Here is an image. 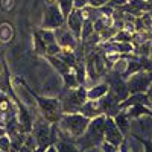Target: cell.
<instances>
[{"label":"cell","instance_id":"cell-1","mask_svg":"<svg viewBox=\"0 0 152 152\" xmlns=\"http://www.w3.org/2000/svg\"><path fill=\"white\" fill-rule=\"evenodd\" d=\"M90 125V119L82 116L81 113H70V114H62L58 126L59 129H62L64 132H67L70 137H73L75 140L79 138L88 128Z\"/></svg>","mask_w":152,"mask_h":152},{"label":"cell","instance_id":"cell-2","mask_svg":"<svg viewBox=\"0 0 152 152\" xmlns=\"http://www.w3.org/2000/svg\"><path fill=\"white\" fill-rule=\"evenodd\" d=\"M62 114L79 113L81 107L87 102V87L79 85L76 88H67V91L59 97Z\"/></svg>","mask_w":152,"mask_h":152},{"label":"cell","instance_id":"cell-3","mask_svg":"<svg viewBox=\"0 0 152 152\" xmlns=\"http://www.w3.org/2000/svg\"><path fill=\"white\" fill-rule=\"evenodd\" d=\"M38 107L41 110L43 119H46L50 123H58L61 116H62V108H61V100L59 99H50V97H40L35 96Z\"/></svg>","mask_w":152,"mask_h":152},{"label":"cell","instance_id":"cell-4","mask_svg":"<svg viewBox=\"0 0 152 152\" xmlns=\"http://www.w3.org/2000/svg\"><path fill=\"white\" fill-rule=\"evenodd\" d=\"M126 85H128V90L131 94L134 93H146L149 90V87L152 85V72H138L134 73L132 76H129L128 81H126Z\"/></svg>","mask_w":152,"mask_h":152},{"label":"cell","instance_id":"cell-5","mask_svg":"<svg viewBox=\"0 0 152 152\" xmlns=\"http://www.w3.org/2000/svg\"><path fill=\"white\" fill-rule=\"evenodd\" d=\"M66 24V17L62 15V12L56 3L47 5L44 9V17H43V29H58Z\"/></svg>","mask_w":152,"mask_h":152},{"label":"cell","instance_id":"cell-6","mask_svg":"<svg viewBox=\"0 0 152 152\" xmlns=\"http://www.w3.org/2000/svg\"><path fill=\"white\" fill-rule=\"evenodd\" d=\"M35 140L38 143V146H50L52 143V123L47 122L46 119L38 120L34 123L32 126V132H31Z\"/></svg>","mask_w":152,"mask_h":152},{"label":"cell","instance_id":"cell-7","mask_svg":"<svg viewBox=\"0 0 152 152\" xmlns=\"http://www.w3.org/2000/svg\"><path fill=\"white\" fill-rule=\"evenodd\" d=\"M55 38H56V43L62 47V50H69V52H75L78 49V46L81 44V41L67 28V24L55 29Z\"/></svg>","mask_w":152,"mask_h":152},{"label":"cell","instance_id":"cell-8","mask_svg":"<svg viewBox=\"0 0 152 152\" xmlns=\"http://www.w3.org/2000/svg\"><path fill=\"white\" fill-rule=\"evenodd\" d=\"M105 82L110 85V90L117 96V99L120 100V102L131 94L129 90H128V85H126V81L116 72H111V75H107Z\"/></svg>","mask_w":152,"mask_h":152},{"label":"cell","instance_id":"cell-9","mask_svg":"<svg viewBox=\"0 0 152 152\" xmlns=\"http://www.w3.org/2000/svg\"><path fill=\"white\" fill-rule=\"evenodd\" d=\"M104 138L105 142L113 145V146H120L125 140V135L120 132V129L117 128L116 122H114L113 117H107V122H105V131H104Z\"/></svg>","mask_w":152,"mask_h":152},{"label":"cell","instance_id":"cell-10","mask_svg":"<svg viewBox=\"0 0 152 152\" xmlns=\"http://www.w3.org/2000/svg\"><path fill=\"white\" fill-rule=\"evenodd\" d=\"M99 104H100V108H102V111H104V114L107 117H116L117 114L122 111L120 107H119L120 100L117 99V96L114 94L111 90L104 97L99 99Z\"/></svg>","mask_w":152,"mask_h":152},{"label":"cell","instance_id":"cell-11","mask_svg":"<svg viewBox=\"0 0 152 152\" xmlns=\"http://www.w3.org/2000/svg\"><path fill=\"white\" fill-rule=\"evenodd\" d=\"M66 24L72 31V34L81 41V32H82V24H84V17H82L81 9H73L72 14L66 20Z\"/></svg>","mask_w":152,"mask_h":152},{"label":"cell","instance_id":"cell-12","mask_svg":"<svg viewBox=\"0 0 152 152\" xmlns=\"http://www.w3.org/2000/svg\"><path fill=\"white\" fill-rule=\"evenodd\" d=\"M134 105H145V107H152L149 96L146 93H134L131 96H128L125 100L119 104L120 110H125L126 107H134Z\"/></svg>","mask_w":152,"mask_h":152},{"label":"cell","instance_id":"cell-13","mask_svg":"<svg viewBox=\"0 0 152 152\" xmlns=\"http://www.w3.org/2000/svg\"><path fill=\"white\" fill-rule=\"evenodd\" d=\"M79 113L82 114V116L88 117V119H94L97 116H100V114H104L102 108H100V104H99V100H88L87 99V102L81 107Z\"/></svg>","mask_w":152,"mask_h":152},{"label":"cell","instance_id":"cell-14","mask_svg":"<svg viewBox=\"0 0 152 152\" xmlns=\"http://www.w3.org/2000/svg\"><path fill=\"white\" fill-rule=\"evenodd\" d=\"M108 91H110V85L107 82L96 84V85L90 87L87 90V99L88 100H99L100 97H104Z\"/></svg>","mask_w":152,"mask_h":152},{"label":"cell","instance_id":"cell-15","mask_svg":"<svg viewBox=\"0 0 152 152\" xmlns=\"http://www.w3.org/2000/svg\"><path fill=\"white\" fill-rule=\"evenodd\" d=\"M17 119H18V122H20V125H21V128H23L24 132H26V134H28V132H32V126H34L32 117H31V114L24 110L21 105H20V108H18Z\"/></svg>","mask_w":152,"mask_h":152},{"label":"cell","instance_id":"cell-16","mask_svg":"<svg viewBox=\"0 0 152 152\" xmlns=\"http://www.w3.org/2000/svg\"><path fill=\"white\" fill-rule=\"evenodd\" d=\"M114 122H116L117 125V128L120 129V132L123 135H128L129 132V116H128V113H125V110H122L116 117H113Z\"/></svg>","mask_w":152,"mask_h":152},{"label":"cell","instance_id":"cell-17","mask_svg":"<svg viewBox=\"0 0 152 152\" xmlns=\"http://www.w3.org/2000/svg\"><path fill=\"white\" fill-rule=\"evenodd\" d=\"M55 148L58 152H82L81 148L76 145L75 142H66V140H59L55 143Z\"/></svg>","mask_w":152,"mask_h":152},{"label":"cell","instance_id":"cell-18","mask_svg":"<svg viewBox=\"0 0 152 152\" xmlns=\"http://www.w3.org/2000/svg\"><path fill=\"white\" fill-rule=\"evenodd\" d=\"M34 49H35V52L38 55H47V46L43 41L40 32H35L34 34Z\"/></svg>","mask_w":152,"mask_h":152},{"label":"cell","instance_id":"cell-19","mask_svg":"<svg viewBox=\"0 0 152 152\" xmlns=\"http://www.w3.org/2000/svg\"><path fill=\"white\" fill-rule=\"evenodd\" d=\"M117 32H119V29L114 26V24H110V26L105 28L102 32H99V34H100V43H107V41L113 40V38L116 37Z\"/></svg>","mask_w":152,"mask_h":152},{"label":"cell","instance_id":"cell-20","mask_svg":"<svg viewBox=\"0 0 152 152\" xmlns=\"http://www.w3.org/2000/svg\"><path fill=\"white\" fill-rule=\"evenodd\" d=\"M56 5L59 6V9H61V12H62V15L66 17V20H67V17L72 14V11L75 9L73 0H56Z\"/></svg>","mask_w":152,"mask_h":152},{"label":"cell","instance_id":"cell-21","mask_svg":"<svg viewBox=\"0 0 152 152\" xmlns=\"http://www.w3.org/2000/svg\"><path fill=\"white\" fill-rule=\"evenodd\" d=\"M94 32V26L91 20H84L82 24V32H81V43H85L88 40V37Z\"/></svg>","mask_w":152,"mask_h":152},{"label":"cell","instance_id":"cell-22","mask_svg":"<svg viewBox=\"0 0 152 152\" xmlns=\"http://www.w3.org/2000/svg\"><path fill=\"white\" fill-rule=\"evenodd\" d=\"M142 114H148V116H152V110H149L145 105H134L129 111H128V116L129 117H138Z\"/></svg>","mask_w":152,"mask_h":152},{"label":"cell","instance_id":"cell-23","mask_svg":"<svg viewBox=\"0 0 152 152\" xmlns=\"http://www.w3.org/2000/svg\"><path fill=\"white\" fill-rule=\"evenodd\" d=\"M38 32H40V35H41V38H43V41L46 43V46L56 43L55 31H52V29H41V31H38Z\"/></svg>","mask_w":152,"mask_h":152},{"label":"cell","instance_id":"cell-24","mask_svg":"<svg viewBox=\"0 0 152 152\" xmlns=\"http://www.w3.org/2000/svg\"><path fill=\"white\" fill-rule=\"evenodd\" d=\"M132 38H134V35L132 34H129L128 31H125V29H120L117 34H116V37L113 38V41H120V43H132ZM111 41V40H110Z\"/></svg>","mask_w":152,"mask_h":152},{"label":"cell","instance_id":"cell-25","mask_svg":"<svg viewBox=\"0 0 152 152\" xmlns=\"http://www.w3.org/2000/svg\"><path fill=\"white\" fill-rule=\"evenodd\" d=\"M12 143H11V137L6 134L3 137H0V151H3V152H9Z\"/></svg>","mask_w":152,"mask_h":152},{"label":"cell","instance_id":"cell-26","mask_svg":"<svg viewBox=\"0 0 152 152\" xmlns=\"http://www.w3.org/2000/svg\"><path fill=\"white\" fill-rule=\"evenodd\" d=\"M128 2H129V0H108V5L113 6V8H116V9H119V8L125 6Z\"/></svg>","mask_w":152,"mask_h":152},{"label":"cell","instance_id":"cell-27","mask_svg":"<svg viewBox=\"0 0 152 152\" xmlns=\"http://www.w3.org/2000/svg\"><path fill=\"white\" fill-rule=\"evenodd\" d=\"M108 3V0H88V5L93 8H102Z\"/></svg>","mask_w":152,"mask_h":152},{"label":"cell","instance_id":"cell-28","mask_svg":"<svg viewBox=\"0 0 152 152\" xmlns=\"http://www.w3.org/2000/svg\"><path fill=\"white\" fill-rule=\"evenodd\" d=\"M102 149H104V152H119L117 151V146H113V145H110L107 142L102 143Z\"/></svg>","mask_w":152,"mask_h":152},{"label":"cell","instance_id":"cell-29","mask_svg":"<svg viewBox=\"0 0 152 152\" xmlns=\"http://www.w3.org/2000/svg\"><path fill=\"white\" fill-rule=\"evenodd\" d=\"M73 5H75V9H82L88 5V0H73Z\"/></svg>","mask_w":152,"mask_h":152},{"label":"cell","instance_id":"cell-30","mask_svg":"<svg viewBox=\"0 0 152 152\" xmlns=\"http://www.w3.org/2000/svg\"><path fill=\"white\" fill-rule=\"evenodd\" d=\"M84 152H104V149H102V145H99V146H93L90 149H87Z\"/></svg>","mask_w":152,"mask_h":152},{"label":"cell","instance_id":"cell-31","mask_svg":"<svg viewBox=\"0 0 152 152\" xmlns=\"http://www.w3.org/2000/svg\"><path fill=\"white\" fill-rule=\"evenodd\" d=\"M32 151H34V148H31L29 145H26V143H24V145L20 148V151H18V152H32Z\"/></svg>","mask_w":152,"mask_h":152},{"label":"cell","instance_id":"cell-32","mask_svg":"<svg viewBox=\"0 0 152 152\" xmlns=\"http://www.w3.org/2000/svg\"><path fill=\"white\" fill-rule=\"evenodd\" d=\"M119 148H120L119 152H129V149H128V146H126V142H125V140H123V143H122Z\"/></svg>","mask_w":152,"mask_h":152},{"label":"cell","instance_id":"cell-33","mask_svg":"<svg viewBox=\"0 0 152 152\" xmlns=\"http://www.w3.org/2000/svg\"><path fill=\"white\" fill-rule=\"evenodd\" d=\"M49 146H37L32 152H46V149H47Z\"/></svg>","mask_w":152,"mask_h":152},{"label":"cell","instance_id":"cell-34","mask_svg":"<svg viewBox=\"0 0 152 152\" xmlns=\"http://www.w3.org/2000/svg\"><path fill=\"white\" fill-rule=\"evenodd\" d=\"M46 152H58L56 151V148H55V145H50L47 149H46Z\"/></svg>","mask_w":152,"mask_h":152},{"label":"cell","instance_id":"cell-35","mask_svg":"<svg viewBox=\"0 0 152 152\" xmlns=\"http://www.w3.org/2000/svg\"><path fill=\"white\" fill-rule=\"evenodd\" d=\"M3 135H6V128L5 126H0V137H3Z\"/></svg>","mask_w":152,"mask_h":152},{"label":"cell","instance_id":"cell-36","mask_svg":"<svg viewBox=\"0 0 152 152\" xmlns=\"http://www.w3.org/2000/svg\"><path fill=\"white\" fill-rule=\"evenodd\" d=\"M149 59H152V44H151V53H149Z\"/></svg>","mask_w":152,"mask_h":152},{"label":"cell","instance_id":"cell-37","mask_svg":"<svg viewBox=\"0 0 152 152\" xmlns=\"http://www.w3.org/2000/svg\"><path fill=\"white\" fill-rule=\"evenodd\" d=\"M0 152H3V151H0Z\"/></svg>","mask_w":152,"mask_h":152}]
</instances>
